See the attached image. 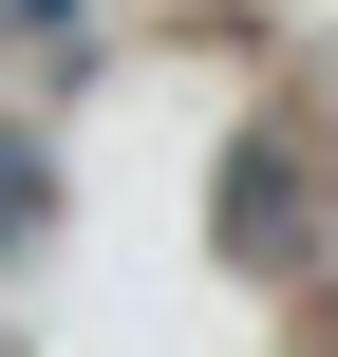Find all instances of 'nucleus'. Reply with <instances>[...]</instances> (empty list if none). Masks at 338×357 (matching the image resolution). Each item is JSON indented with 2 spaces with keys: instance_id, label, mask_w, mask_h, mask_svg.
Segmentation results:
<instances>
[{
  "instance_id": "1",
  "label": "nucleus",
  "mask_w": 338,
  "mask_h": 357,
  "mask_svg": "<svg viewBox=\"0 0 338 357\" xmlns=\"http://www.w3.org/2000/svg\"><path fill=\"white\" fill-rule=\"evenodd\" d=\"M19 207H38V151H19V132H0V226H19Z\"/></svg>"
}]
</instances>
